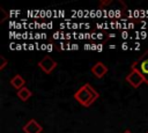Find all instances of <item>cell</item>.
I'll list each match as a JSON object with an SVG mask.
<instances>
[{"label":"cell","instance_id":"obj_1","mask_svg":"<svg viewBox=\"0 0 148 133\" xmlns=\"http://www.w3.org/2000/svg\"><path fill=\"white\" fill-rule=\"evenodd\" d=\"M98 93L89 84V83H86L83 84L82 87H80L76 93L74 94V98L82 105V106H90L97 98H98Z\"/></svg>","mask_w":148,"mask_h":133},{"label":"cell","instance_id":"obj_2","mask_svg":"<svg viewBox=\"0 0 148 133\" xmlns=\"http://www.w3.org/2000/svg\"><path fill=\"white\" fill-rule=\"evenodd\" d=\"M131 68L134 71H138L142 75L145 83L148 84V51L145 52L139 59L133 61V64L131 65Z\"/></svg>","mask_w":148,"mask_h":133},{"label":"cell","instance_id":"obj_3","mask_svg":"<svg viewBox=\"0 0 148 133\" xmlns=\"http://www.w3.org/2000/svg\"><path fill=\"white\" fill-rule=\"evenodd\" d=\"M126 81H127L132 87H134V88H139L142 83H145V80H143L142 75H141L138 71H134V69H132V71L130 72V74H127Z\"/></svg>","mask_w":148,"mask_h":133},{"label":"cell","instance_id":"obj_4","mask_svg":"<svg viewBox=\"0 0 148 133\" xmlns=\"http://www.w3.org/2000/svg\"><path fill=\"white\" fill-rule=\"evenodd\" d=\"M38 66H39V68H40L44 73L50 74V73L57 67V62H56L51 57L46 56V57H44V58L38 62Z\"/></svg>","mask_w":148,"mask_h":133},{"label":"cell","instance_id":"obj_5","mask_svg":"<svg viewBox=\"0 0 148 133\" xmlns=\"http://www.w3.org/2000/svg\"><path fill=\"white\" fill-rule=\"evenodd\" d=\"M43 131V127L39 123H37L35 119H30L24 126L23 132L24 133H40Z\"/></svg>","mask_w":148,"mask_h":133},{"label":"cell","instance_id":"obj_6","mask_svg":"<svg viewBox=\"0 0 148 133\" xmlns=\"http://www.w3.org/2000/svg\"><path fill=\"white\" fill-rule=\"evenodd\" d=\"M91 73L98 77V79H102L106 73H108V67L102 62V61H97L92 67H91Z\"/></svg>","mask_w":148,"mask_h":133},{"label":"cell","instance_id":"obj_7","mask_svg":"<svg viewBox=\"0 0 148 133\" xmlns=\"http://www.w3.org/2000/svg\"><path fill=\"white\" fill-rule=\"evenodd\" d=\"M24 83H25L24 79H23L21 75H18V74L14 75V76L10 79V84H12L15 89H17V90H20L21 88H23V87H24Z\"/></svg>","mask_w":148,"mask_h":133},{"label":"cell","instance_id":"obj_8","mask_svg":"<svg viewBox=\"0 0 148 133\" xmlns=\"http://www.w3.org/2000/svg\"><path fill=\"white\" fill-rule=\"evenodd\" d=\"M31 95H32V93H31L30 89L27 88V87H23V88H21L20 90H17V97H18L21 101H23V102H27V101L31 97Z\"/></svg>","mask_w":148,"mask_h":133},{"label":"cell","instance_id":"obj_9","mask_svg":"<svg viewBox=\"0 0 148 133\" xmlns=\"http://www.w3.org/2000/svg\"><path fill=\"white\" fill-rule=\"evenodd\" d=\"M0 60H1V64H0V69H3V68H5V66L7 65V60H6V58H5L3 56H0Z\"/></svg>","mask_w":148,"mask_h":133},{"label":"cell","instance_id":"obj_10","mask_svg":"<svg viewBox=\"0 0 148 133\" xmlns=\"http://www.w3.org/2000/svg\"><path fill=\"white\" fill-rule=\"evenodd\" d=\"M123 133H132V132H131V131H130V130H126V131H124V132H123Z\"/></svg>","mask_w":148,"mask_h":133},{"label":"cell","instance_id":"obj_11","mask_svg":"<svg viewBox=\"0 0 148 133\" xmlns=\"http://www.w3.org/2000/svg\"><path fill=\"white\" fill-rule=\"evenodd\" d=\"M147 133H148V132H147Z\"/></svg>","mask_w":148,"mask_h":133}]
</instances>
